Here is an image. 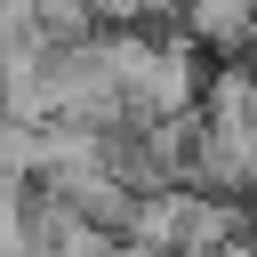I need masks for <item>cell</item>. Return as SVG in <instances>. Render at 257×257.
<instances>
[{
	"label": "cell",
	"mask_w": 257,
	"mask_h": 257,
	"mask_svg": "<svg viewBox=\"0 0 257 257\" xmlns=\"http://www.w3.org/2000/svg\"><path fill=\"white\" fill-rule=\"evenodd\" d=\"M177 24H185L201 48L241 56V48H249V32H257V0H185V8H177Z\"/></svg>",
	"instance_id": "cell-1"
},
{
	"label": "cell",
	"mask_w": 257,
	"mask_h": 257,
	"mask_svg": "<svg viewBox=\"0 0 257 257\" xmlns=\"http://www.w3.org/2000/svg\"><path fill=\"white\" fill-rule=\"evenodd\" d=\"M0 257H32V177L0 169Z\"/></svg>",
	"instance_id": "cell-2"
},
{
	"label": "cell",
	"mask_w": 257,
	"mask_h": 257,
	"mask_svg": "<svg viewBox=\"0 0 257 257\" xmlns=\"http://www.w3.org/2000/svg\"><path fill=\"white\" fill-rule=\"evenodd\" d=\"M0 169L8 177H40V120L0 112Z\"/></svg>",
	"instance_id": "cell-3"
},
{
	"label": "cell",
	"mask_w": 257,
	"mask_h": 257,
	"mask_svg": "<svg viewBox=\"0 0 257 257\" xmlns=\"http://www.w3.org/2000/svg\"><path fill=\"white\" fill-rule=\"evenodd\" d=\"M112 241H120V233H104V225H72L64 241H48V249H32V257H112Z\"/></svg>",
	"instance_id": "cell-4"
},
{
	"label": "cell",
	"mask_w": 257,
	"mask_h": 257,
	"mask_svg": "<svg viewBox=\"0 0 257 257\" xmlns=\"http://www.w3.org/2000/svg\"><path fill=\"white\" fill-rule=\"evenodd\" d=\"M112 257H169V249H145V241H128V233H120V241H112Z\"/></svg>",
	"instance_id": "cell-5"
},
{
	"label": "cell",
	"mask_w": 257,
	"mask_h": 257,
	"mask_svg": "<svg viewBox=\"0 0 257 257\" xmlns=\"http://www.w3.org/2000/svg\"><path fill=\"white\" fill-rule=\"evenodd\" d=\"M241 64H249V72H257V32H249V48H241Z\"/></svg>",
	"instance_id": "cell-6"
}]
</instances>
